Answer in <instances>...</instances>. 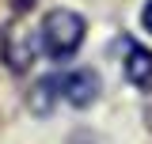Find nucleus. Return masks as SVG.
I'll return each instance as SVG.
<instances>
[{
    "label": "nucleus",
    "mask_w": 152,
    "mask_h": 144,
    "mask_svg": "<svg viewBox=\"0 0 152 144\" xmlns=\"http://www.w3.org/2000/svg\"><path fill=\"white\" fill-rule=\"evenodd\" d=\"M84 34H88V19L80 15V12L53 8V12H46L42 27H38V46L53 57V61H69L84 46Z\"/></svg>",
    "instance_id": "1"
},
{
    "label": "nucleus",
    "mask_w": 152,
    "mask_h": 144,
    "mask_svg": "<svg viewBox=\"0 0 152 144\" xmlns=\"http://www.w3.org/2000/svg\"><path fill=\"white\" fill-rule=\"evenodd\" d=\"M0 53H4V65L12 72H27L34 65L38 46H34V38H31V31L23 23H8L4 34H0Z\"/></svg>",
    "instance_id": "2"
},
{
    "label": "nucleus",
    "mask_w": 152,
    "mask_h": 144,
    "mask_svg": "<svg viewBox=\"0 0 152 144\" xmlns=\"http://www.w3.org/2000/svg\"><path fill=\"white\" fill-rule=\"evenodd\" d=\"M57 84H61V99L69 106H76V110H88L99 99V91H103L95 68H72V72H65V76H57Z\"/></svg>",
    "instance_id": "3"
},
{
    "label": "nucleus",
    "mask_w": 152,
    "mask_h": 144,
    "mask_svg": "<svg viewBox=\"0 0 152 144\" xmlns=\"http://www.w3.org/2000/svg\"><path fill=\"white\" fill-rule=\"evenodd\" d=\"M126 80L133 87H152V53L145 46H129V53H126Z\"/></svg>",
    "instance_id": "4"
},
{
    "label": "nucleus",
    "mask_w": 152,
    "mask_h": 144,
    "mask_svg": "<svg viewBox=\"0 0 152 144\" xmlns=\"http://www.w3.org/2000/svg\"><path fill=\"white\" fill-rule=\"evenodd\" d=\"M57 95H61V84H57V76H46V80H38L34 87H31V95H27V106H31V114H50V110L57 106Z\"/></svg>",
    "instance_id": "5"
},
{
    "label": "nucleus",
    "mask_w": 152,
    "mask_h": 144,
    "mask_svg": "<svg viewBox=\"0 0 152 144\" xmlns=\"http://www.w3.org/2000/svg\"><path fill=\"white\" fill-rule=\"evenodd\" d=\"M141 23H145V31H148V34H152V0H148V4H145V12H141Z\"/></svg>",
    "instance_id": "6"
}]
</instances>
